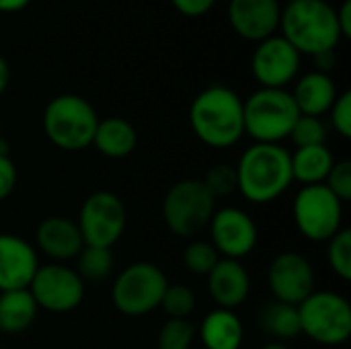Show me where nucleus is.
Wrapping results in <instances>:
<instances>
[{"instance_id":"f257e3e1","label":"nucleus","mask_w":351,"mask_h":349,"mask_svg":"<svg viewBox=\"0 0 351 349\" xmlns=\"http://www.w3.org/2000/svg\"><path fill=\"white\" fill-rule=\"evenodd\" d=\"M189 125L202 144L230 148L245 136L243 99L230 86H206L191 101Z\"/></svg>"},{"instance_id":"f03ea898","label":"nucleus","mask_w":351,"mask_h":349,"mask_svg":"<svg viewBox=\"0 0 351 349\" xmlns=\"http://www.w3.org/2000/svg\"><path fill=\"white\" fill-rule=\"evenodd\" d=\"M234 169L237 191L257 206L276 202L294 181L290 152L282 144L255 142L241 154Z\"/></svg>"},{"instance_id":"7ed1b4c3","label":"nucleus","mask_w":351,"mask_h":349,"mask_svg":"<svg viewBox=\"0 0 351 349\" xmlns=\"http://www.w3.org/2000/svg\"><path fill=\"white\" fill-rule=\"evenodd\" d=\"M280 31L300 56L311 58L325 49H337L343 39L335 8L327 0H290L282 6Z\"/></svg>"},{"instance_id":"20e7f679","label":"nucleus","mask_w":351,"mask_h":349,"mask_svg":"<svg viewBox=\"0 0 351 349\" xmlns=\"http://www.w3.org/2000/svg\"><path fill=\"white\" fill-rule=\"evenodd\" d=\"M43 132L47 140L68 152H80L93 144L99 115L90 101L80 95L64 93L53 97L43 109Z\"/></svg>"},{"instance_id":"39448f33","label":"nucleus","mask_w":351,"mask_h":349,"mask_svg":"<svg viewBox=\"0 0 351 349\" xmlns=\"http://www.w3.org/2000/svg\"><path fill=\"white\" fill-rule=\"evenodd\" d=\"M245 134L259 144H280L300 117V111L286 88H259L243 101Z\"/></svg>"},{"instance_id":"423d86ee","label":"nucleus","mask_w":351,"mask_h":349,"mask_svg":"<svg viewBox=\"0 0 351 349\" xmlns=\"http://www.w3.org/2000/svg\"><path fill=\"white\" fill-rule=\"evenodd\" d=\"M165 226L179 239H195L204 232L216 212V200L202 179H181L162 197Z\"/></svg>"},{"instance_id":"0eeeda50","label":"nucleus","mask_w":351,"mask_h":349,"mask_svg":"<svg viewBox=\"0 0 351 349\" xmlns=\"http://www.w3.org/2000/svg\"><path fill=\"white\" fill-rule=\"evenodd\" d=\"M300 333L319 346L335 348L350 339L351 304L331 290H315L298 304Z\"/></svg>"},{"instance_id":"6e6552de","label":"nucleus","mask_w":351,"mask_h":349,"mask_svg":"<svg viewBox=\"0 0 351 349\" xmlns=\"http://www.w3.org/2000/svg\"><path fill=\"white\" fill-rule=\"evenodd\" d=\"M169 286L165 272L150 261H136L121 269L111 286V302L125 317H146L160 306Z\"/></svg>"},{"instance_id":"1a4fd4ad","label":"nucleus","mask_w":351,"mask_h":349,"mask_svg":"<svg viewBox=\"0 0 351 349\" xmlns=\"http://www.w3.org/2000/svg\"><path fill=\"white\" fill-rule=\"evenodd\" d=\"M298 232L311 243H327L343 226V204L323 185H302L292 202Z\"/></svg>"},{"instance_id":"9d476101","label":"nucleus","mask_w":351,"mask_h":349,"mask_svg":"<svg viewBox=\"0 0 351 349\" xmlns=\"http://www.w3.org/2000/svg\"><path fill=\"white\" fill-rule=\"evenodd\" d=\"M128 210L121 197L113 191L90 193L78 212L76 226L86 247L111 249L125 232Z\"/></svg>"},{"instance_id":"9b49d317","label":"nucleus","mask_w":351,"mask_h":349,"mask_svg":"<svg viewBox=\"0 0 351 349\" xmlns=\"http://www.w3.org/2000/svg\"><path fill=\"white\" fill-rule=\"evenodd\" d=\"M27 290L33 296L37 309L62 315L80 306L84 300L86 284L70 265L47 263L37 267Z\"/></svg>"},{"instance_id":"f8f14e48","label":"nucleus","mask_w":351,"mask_h":349,"mask_svg":"<svg viewBox=\"0 0 351 349\" xmlns=\"http://www.w3.org/2000/svg\"><path fill=\"white\" fill-rule=\"evenodd\" d=\"M208 230L210 243L222 259L241 261L243 257L255 251L259 239L255 220L245 210L234 206L216 208L208 224Z\"/></svg>"},{"instance_id":"ddd939ff","label":"nucleus","mask_w":351,"mask_h":349,"mask_svg":"<svg viewBox=\"0 0 351 349\" xmlns=\"http://www.w3.org/2000/svg\"><path fill=\"white\" fill-rule=\"evenodd\" d=\"M300 58L282 35H271L255 45L251 72L261 88H286L298 78Z\"/></svg>"},{"instance_id":"4468645a","label":"nucleus","mask_w":351,"mask_h":349,"mask_svg":"<svg viewBox=\"0 0 351 349\" xmlns=\"http://www.w3.org/2000/svg\"><path fill=\"white\" fill-rule=\"evenodd\" d=\"M267 286L278 302L298 306L315 292L313 263L296 251H284L269 263Z\"/></svg>"},{"instance_id":"2eb2a0df","label":"nucleus","mask_w":351,"mask_h":349,"mask_svg":"<svg viewBox=\"0 0 351 349\" xmlns=\"http://www.w3.org/2000/svg\"><path fill=\"white\" fill-rule=\"evenodd\" d=\"M226 16L230 29L253 43H259L280 29V0H228Z\"/></svg>"},{"instance_id":"dca6fc26","label":"nucleus","mask_w":351,"mask_h":349,"mask_svg":"<svg viewBox=\"0 0 351 349\" xmlns=\"http://www.w3.org/2000/svg\"><path fill=\"white\" fill-rule=\"evenodd\" d=\"M37 267V249L29 241L0 232V292L29 288Z\"/></svg>"},{"instance_id":"f3484780","label":"nucleus","mask_w":351,"mask_h":349,"mask_svg":"<svg viewBox=\"0 0 351 349\" xmlns=\"http://www.w3.org/2000/svg\"><path fill=\"white\" fill-rule=\"evenodd\" d=\"M33 247L47 255L53 263H66L78 257V253L84 249V241L76 220L66 216H47L35 228Z\"/></svg>"},{"instance_id":"a211bd4d","label":"nucleus","mask_w":351,"mask_h":349,"mask_svg":"<svg viewBox=\"0 0 351 349\" xmlns=\"http://www.w3.org/2000/svg\"><path fill=\"white\" fill-rule=\"evenodd\" d=\"M208 292L216 309L234 311L247 302L251 294V278L247 267L237 259H222L206 276Z\"/></svg>"},{"instance_id":"6ab92c4d","label":"nucleus","mask_w":351,"mask_h":349,"mask_svg":"<svg viewBox=\"0 0 351 349\" xmlns=\"http://www.w3.org/2000/svg\"><path fill=\"white\" fill-rule=\"evenodd\" d=\"M294 91L290 93L300 115H311V117H323L329 113L333 107L339 91L335 80L329 74L321 72H306L300 78L294 80Z\"/></svg>"},{"instance_id":"aec40b11","label":"nucleus","mask_w":351,"mask_h":349,"mask_svg":"<svg viewBox=\"0 0 351 349\" xmlns=\"http://www.w3.org/2000/svg\"><path fill=\"white\" fill-rule=\"evenodd\" d=\"M202 349H241L245 339L243 321L234 311L214 309L199 325Z\"/></svg>"},{"instance_id":"412c9836","label":"nucleus","mask_w":351,"mask_h":349,"mask_svg":"<svg viewBox=\"0 0 351 349\" xmlns=\"http://www.w3.org/2000/svg\"><path fill=\"white\" fill-rule=\"evenodd\" d=\"M90 146L107 158H125L138 146V132L123 117H105L99 119Z\"/></svg>"},{"instance_id":"4be33fe9","label":"nucleus","mask_w":351,"mask_h":349,"mask_svg":"<svg viewBox=\"0 0 351 349\" xmlns=\"http://www.w3.org/2000/svg\"><path fill=\"white\" fill-rule=\"evenodd\" d=\"M37 304L29 290L0 292V333L21 335L37 319Z\"/></svg>"},{"instance_id":"5701e85b","label":"nucleus","mask_w":351,"mask_h":349,"mask_svg":"<svg viewBox=\"0 0 351 349\" xmlns=\"http://www.w3.org/2000/svg\"><path fill=\"white\" fill-rule=\"evenodd\" d=\"M290 163L294 181H300L302 185H319L325 183L335 158L327 144H319L296 148V152L290 154Z\"/></svg>"},{"instance_id":"b1692460","label":"nucleus","mask_w":351,"mask_h":349,"mask_svg":"<svg viewBox=\"0 0 351 349\" xmlns=\"http://www.w3.org/2000/svg\"><path fill=\"white\" fill-rule=\"evenodd\" d=\"M259 323L263 331H267L276 341H290L300 335V319H298V306L284 304L274 300L261 311Z\"/></svg>"},{"instance_id":"393cba45","label":"nucleus","mask_w":351,"mask_h":349,"mask_svg":"<svg viewBox=\"0 0 351 349\" xmlns=\"http://www.w3.org/2000/svg\"><path fill=\"white\" fill-rule=\"evenodd\" d=\"M78 265H76V274L82 278L84 284H101L105 282L115 265L113 253L111 249H103V247H86L78 253L76 257Z\"/></svg>"},{"instance_id":"a878e982","label":"nucleus","mask_w":351,"mask_h":349,"mask_svg":"<svg viewBox=\"0 0 351 349\" xmlns=\"http://www.w3.org/2000/svg\"><path fill=\"white\" fill-rule=\"evenodd\" d=\"M181 261H183V267L189 274L208 276L214 269V265L220 261V255H218V251L214 249V245L210 241H197L195 239L183 249Z\"/></svg>"},{"instance_id":"bb28decb","label":"nucleus","mask_w":351,"mask_h":349,"mask_svg":"<svg viewBox=\"0 0 351 349\" xmlns=\"http://www.w3.org/2000/svg\"><path fill=\"white\" fill-rule=\"evenodd\" d=\"M327 263L331 272L343 280H351V230L341 228L337 234H333L327 241Z\"/></svg>"},{"instance_id":"cd10ccee","label":"nucleus","mask_w":351,"mask_h":349,"mask_svg":"<svg viewBox=\"0 0 351 349\" xmlns=\"http://www.w3.org/2000/svg\"><path fill=\"white\" fill-rule=\"evenodd\" d=\"M195 333L189 319H167L156 335V349H191Z\"/></svg>"},{"instance_id":"c85d7f7f","label":"nucleus","mask_w":351,"mask_h":349,"mask_svg":"<svg viewBox=\"0 0 351 349\" xmlns=\"http://www.w3.org/2000/svg\"><path fill=\"white\" fill-rule=\"evenodd\" d=\"M195 304L197 300L191 288L183 284H169L158 309L165 311L167 319H189L195 311Z\"/></svg>"},{"instance_id":"c756f323","label":"nucleus","mask_w":351,"mask_h":349,"mask_svg":"<svg viewBox=\"0 0 351 349\" xmlns=\"http://www.w3.org/2000/svg\"><path fill=\"white\" fill-rule=\"evenodd\" d=\"M296 148L304 146H319L327 142V125L321 117H311V115H300L288 136Z\"/></svg>"},{"instance_id":"7c9ffc66","label":"nucleus","mask_w":351,"mask_h":349,"mask_svg":"<svg viewBox=\"0 0 351 349\" xmlns=\"http://www.w3.org/2000/svg\"><path fill=\"white\" fill-rule=\"evenodd\" d=\"M202 183L206 185V189L212 193L214 200L228 197V195L237 193V169H234V165L218 163L212 169H208Z\"/></svg>"},{"instance_id":"2f4dec72","label":"nucleus","mask_w":351,"mask_h":349,"mask_svg":"<svg viewBox=\"0 0 351 349\" xmlns=\"http://www.w3.org/2000/svg\"><path fill=\"white\" fill-rule=\"evenodd\" d=\"M341 204L351 200V163L350 160H335L325 183H323Z\"/></svg>"},{"instance_id":"473e14b6","label":"nucleus","mask_w":351,"mask_h":349,"mask_svg":"<svg viewBox=\"0 0 351 349\" xmlns=\"http://www.w3.org/2000/svg\"><path fill=\"white\" fill-rule=\"evenodd\" d=\"M329 115H331V123L335 128V132L350 140L351 138V93L350 91H343L337 95L333 107L329 109Z\"/></svg>"},{"instance_id":"72a5a7b5","label":"nucleus","mask_w":351,"mask_h":349,"mask_svg":"<svg viewBox=\"0 0 351 349\" xmlns=\"http://www.w3.org/2000/svg\"><path fill=\"white\" fill-rule=\"evenodd\" d=\"M16 185V165L8 154H0V202L10 197Z\"/></svg>"},{"instance_id":"f704fd0d","label":"nucleus","mask_w":351,"mask_h":349,"mask_svg":"<svg viewBox=\"0 0 351 349\" xmlns=\"http://www.w3.org/2000/svg\"><path fill=\"white\" fill-rule=\"evenodd\" d=\"M218 0H171V4L175 6V10L187 19H197V16H204L208 14L214 4Z\"/></svg>"},{"instance_id":"c9c22d12","label":"nucleus","mask_w":351,"mask_h":349,"mask_svg":"<svg viewBox=\"0 0 351 349\" xmlns=\"http://www.w3.org/2000/svg\"><path fill=\"white\" fill-rule=\"evenodd\" d=\"M313 66H315V72H321V74H329L337 68V49H325V51H319L313 56Z\"/></svg>"},{"instance_id":"e433bc0d","label":"nucleus","mask_w":351,"mask_h":349,"mask_svg":"<svg viewBox=\"0 0 351 349\" xmlns=\"http://www.w3.org/2000/svg\"><path fill=\"white\" fill-rule=\"evenodd\" d=\"M335 16H337V27L343 39L351 37V0H343L337 8H335Z\"/></svg>"},{"instance_id":"4c0bfd02","label":"nucleus","mask_w":351,"mask_h":349,"mask_svg":"<svg viewBox=\"0 0 351 349\" xmlns=\"http://www.w3.org/2000/svg\"><path fill=\"white\" fill-rule=\"evenodd\" d=\"M31 0H0V12L12 14V12H21L29 6Z\"/></svg>"},{"instance_id":"58836bf2","label":"nucleus","mask_w":351,"mask_h":349,"mask_svg":"<svg viewBox=\"0 0 351 349\" xmlns=\"http://www.w3.org/2000/svg\"><path fill=\"white\" fill-rule=\"evenodd\" d=\"M10 82V66L4 56H0V95L8 88Z\"/></svg>"},{"instance_id":"ea45409f","label":"nucleus","mask_w":351,"mask_h":349,"mask_svg":"<svg viewBox=\"0 0 351 349\" xmlns=\"http://www.w3.org/2000/svg\"><path fill=\"white\" fill-rule=\"evenodd\" d=\"M261 349H290L286 344H282V341H269V344H265Z\"/></svg>"},{"instance_id":"a19ab883","label":"nucleus","mask_w":351,"mask_h":349,"mask_svg":"<svg viewBox=\"0 0 351 349\" xmlns=\"http://www.w3.org/2000/svg\"><path fill=\"white\" fill-rule=\"evenodd\" d=\"M0 154H8V144L2 138V130H0Z\"/></svg>"},{"instance_id":"79ce46f5","label":"nucleus","mask_w":351,"mask_h":349,"mask_svg":"<svg viewBox=\"0 0 351 349\" xmlns=\"http://www.w3.org/2000/svg\"><path fill=\"white\" fill-rule=\"evenodd\" d=\"M0 349H2V348H0Z\"/></svg>"}]
</instances>
